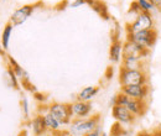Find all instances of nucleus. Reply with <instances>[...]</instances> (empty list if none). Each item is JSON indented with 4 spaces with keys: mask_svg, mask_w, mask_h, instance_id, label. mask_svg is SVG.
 <instances>
[{
    "mask_svg": "<svg viewBox=\"0 0 161 136\" xmlns=\"http://www.w3.org/2000/svg\"><path fill=\"white\" fill-rule=\"evenodd\" d=\"M121 68L130 71H145L144 59L136 57H123L121 58Z\"/></svg>",
    "mask_w": 161,
    "mask_h": 136,
    "instance_id": "nucleus-12",
    "label": "nucleus"
},
{
    "mask_svg": "<svg viewBox=\"0 0 161 136\" xmlns=\"http://www.w3.org/2000/svg\"><path fill=\"white\" fill-rule=\"evenodd\" d=\"M140 8L141 13H153V10L155 9L154 5L149 1V0H135Z\"/></svg>",
    "mask_w": 161,
    "mask_h": 136,
    "instance_id": "nucleus-21",
    "label": "nucleus"
},
{
    "mask_svg": "<svg viewBox=\"0 0 161 136\" xmlns=\"http://www.w3.org/2000/svg\"><path fill=\"white\" fill-rule=\"evenodd\" d=\"M71 110H72L73 119L88 117L92 113V104L89 101L76 100V101L71 103Z\"/></svg>",
    "mask_w": 161,
    "mask_h": 136,
    "instance_id": "nucleus-10",
    "label": "nucleus"
},
{
    "mask_svg": "<svg viewBox=\"0 0 161 136\" xmlns=\"http://www.w3.org/2000/svg\"><path fill=\"white\" fill-rule=\"evenodd\" d=\"M102 135V128H101V125L96 129V130H93L92 133H89V134H87L86 136H101Z\"/></svg>",
    "mask_w": 161,
    "mask_h": 136,
    "instance_id": "nucleus-27",
    "label": "nucleus"
},
{
    "mask_svg": "<svg viewBox=\"0 0 161 136\" xmlns=\"http://www.w3.org/2000/svg\"><path fill=\"white\" fill-rule=\"evenodd\" d=\"M6 58H8V62H9V64L13 67V69H14V72L16 73V76L18 78L20 79V82H25V80H30V76H29V73L22 68L20 67V64L15 61V59L13 58L11 56H6Z\"/></svg>",
    "mask_w": 161,
    "mask_h": 136,
    "instance_id": "nucleus-18",
    "label": "nucleus"
},
{
    "mask_svg": "<svg viewBox=\"0 0 161 136\" xmlns=\"http://www.w3.org/2000/svg\"><path fill=\"white\" fill-rule=\"evenodd\" d=\"M39 5H41L40 3H37V4H27V5H24V6H21L19 9H16L13 13V15H11L9 22L13 24V26L22 25L26 20L32 15V13L35 11L36 6H39Z\"/></svg>",
    "mask_w": 161,
    "mask_h": 136,
    "instance_id": "nucleus-6",
    "label": "nucleus"
},
{
    "mask_svg": "<svg viewBox=\"0 0 161 136\" xmlns=\"http://www.w3.org/2000/svg\"><path fill=\"white\" fill-rule=\"evenodd\" d=\"M119 83L121 87L147 84V73L145 71H130V69L120 68Z\"/></svg>",
    "mask_w": 161,
    "mask_h": 136,
    "instance_id": "nucleus-3",
    "label": "nucleus"
},
{
    "mask_svg": "<svg viewBox=\"0 0 161 136\" xmlns=\"http://www.w3.org/2000/svg\"><path fill=\"white\" fill-rule=\"evenodd\" d=\"M13 29H14L13 24L8 22V24L5 25V27H4V30H3V34H1V46H3V48H4L5 51L9 48L10 37H11V35H13Z\"/></svg>",
    "mask_w": 161,
    "mask_h": 136,
    "instance_id": "nucleus-19",
    "label": "nucleus"
},
{
    "mask_svg": "<svg viewBox=\"0 0 161 136\" xmlns=\"http://www.w3.org/2000/svg\"><path fill=\"white\" fill-rule=\"evenodd\" d=\"M112 115L119 124H133L136 117L130 113L126 106L123 105H114L112 106Z\"/></svg>",
    "mask_w": 161,
    "mask_h": 136,
    "instance_id": "nucleus-9",
    "label": "nucleus"
},
{
    "mask_svg": "<svg viewBox=\"0 0 161 136\" xmlns=\"http://www.w3.org/2000/svg\"><path fill=\"white\" fill-rule=\"evenodd\" d=\"M87 4V0H71L68 3V6L69 8H78L80 5H84Z\"/></svg>",
    "mask_w": 161,
    "mask_h": 136,
    "instance_id": "nucleus-25",
    "label": "nucleus"
},
{
    "mask_svg": "<svg viewBox=\"0 0 161 136\" xmlns=\"http://www.w3.org/2000/svg\"><path fill=\"white\" fill-rule=\"evenodd\" d=\"M154 16L151 13H140L135 20L126 25V32H135L141 30H150L155 29Z\"/></svg>",
    "mask_w": 161,
    "mask_h": 136,
    "instance_id": "nucleus-5",
    "label": "nucleus"
},
{
    "mask_svg": "<svg viewBox=\"0 0 161 136\" xmlns=\"http://www.w3.org/2000/svg\"><path fill=\"white\" fill-rule=\"evenodd\" d=\"M56 136H72V135L69 134L68 130H61L58 133H56Z\"/></svg>",
    "mask_w": 161,
    "mask_h": 136,
    "instance_id": "nucleus-29",
    "label": "nucleus"
},
{
    "mask_svg": "<svg viewBox=\"0 0 161 136\" xmlns=\"http://www.w3.org/2000/svg\"><path fill=\"white\" fill-rule=\"evenodd\" d=\"M21 109H22L24 117L27 120V119L30 117V109H29V100H27L26 97H24L21 99Z\"/></svg>",
    "mask_w": 161,
    "mask_h": 136,
    "instance_id": "nucleus-22",
    "label": "nucleus"
},
{
    "mask_svg": "<svg viewBox=\"0 0 161 136\" xmlns=\"http://www.w3.org/2000/svg\"><path fill=\"white\" fill-rule=\"evenodd\" d=\"M0 56H3V57H6V53H5V50L3 48V46H1V43H0Z\"/></svg>",
    "mask_w": 161,
    "mask_h": 136,
    "instance_id": "nucleus-32",
    "label": "nucleus"
},
{
    "mask_svg": "<svg viewBox=\"0 0 161 136\" xmlns=\"http://www.w3.org/2000/svg\"><path fill=\"white\" fill-rule=\"evenodd\" d=\"M121 93L133 99H139V100H146L150 93V87L149 84H140V85H126L121 87Z\"/></svg>",
    "mask_w": 161,
    "mask_h": 136,
    "instance_id": "nucleus-8",
    "label": "nucleus"
},
{
    "mask_svg": "<svg viewBox=\"0 0 161 136\" xmlns=\"http://www.w3.org/2000/svg\"><path fill=\"white\" fill-rule=\"evenodd\" d=\"M128 13H129V14H133V15H135V16H138L141 13L140 8H139V5H138V3H136L135 0L130 4V8H129V11H128Z\"/></svg>",
    "mask_w": 161,
    "mask_h": 136,
    "instance_id": "nucleus-24",
    "label": "nucleus"
},
{
    "mask_svg": "<svg viewBox=\"0 0 161 136\" xmlns=\"http://www.w3.org/2000/svg\"><path fill=\"white\" fill-rule=\"evenodd\" d=\"M101 136H110V135H108V134H105V133H102Z\"/></svg>",
    "mask_w": 161,
    "mask_h": 136,
    "instance_id": "nucleus-33",
    "label": "nucleus"
},
{
    "mask_svg": "<svg viewBox=\"0 0 161 136\" xmlns=\"http://www.w3.org/2000/svg\"><path fill=\"white\" fill-rule=\"evenodd\" d=\"M150 53V50L139 46L131 41H125L123 43V57H136V58L145 59Z\"/></svg>",
    "mask_w": 161,
    "mask_h": 136,
    "instance_id": "nucleus-7",
    "label": "nucleus"
},
{
    "mask_svg": "<svg viewBox=\"0 0 161 136\" xmlns=\"http://www.w3.org/2000/svg\"><path fill=\"white\" fill-rule=\"evenodd\" d=\"M99 92V87L96 85H89V87H84L77 95V100L80 101H89L91 99L96 97Z\"/></svg>",
    "mask_w": 161,
    "mask_h": 136,
    "instance_id": "nucleus-16",
    "label": "nucleus"
},
{
    "mask_svg": "<svg viewBox=\"0 0 161 136\" xmlns=\"http://www.w3.org/2000/svg\"><path fill=\"white\" fill-rule=\"evenodd\" d=\"M123 58V43L120 40H113L109 48V59L112 63H119Z\"/></svg>",
    "mask_w": 161,
    "mask_h": 136,
    "instance_id": "nucleus-14",
    "label": "nucleus"
},
{
    "mask_svg": "<svg viewBox=\"0 0 161 136\" xmlns=\"http://www.w3.org/2000/svg\"><path fill=\"white\" fill-rule=\"evenodd\" d=\"M125 106L130 110V113H133L135 117H144L147 112V104L146 100H139V99H133L129 98Z\"/></svg>",
    "mask_w": 161,
    "mask_h": 136,
    "instance_id": "nucleus-11",
    "label": "nucleus"
},
{
    "mask_svg": "<svg viewBox=\"0 0 161 136\" xmlns=\"http://www.w3.org/2000/svg\"><path fill=\"white\" fill-rule=\"evenodd\" d=\"M87 5H89L104 20H109L108 8H107V5L102 0H87Z\"/></svg>",
    "mask_w": 161,
    "mask_h": 136,
    "instance_id": "nucleus-15",
    "label": "nucleus"
},
{
    "mask_svg": "<svg viewBox=\"0 0 161 136\" xmlns=\"http://www.w3.org/2000/svg\"><path fill=\"white\" fill-rule=\"evenodd\" d=\"M149 1L154 5L155 9H158L159 11H161V0H149Z\"/></svg>",
    "mask_w": 161,
    "mask_h": 136,
    "instance_id": "nucleus-28",
    "label": "nucleus"
},
{
    "mask_svg": "<svg viewBox=\"0 0 161 136\" xmlns=\"http://www.w3.org/2000/svg\"><path fill=\"white\" fill-rule=\"evenodd\" d=\"M121 124L119 122H117V124H114L113 126H112V130H110V136H123L124 134V130H123V128L120 126Z\"/></svg>",
    "mask_w": 161,
    "mask_h": 136,
    "instance_id": "nucleus-23",
    "label": "nucleus"
},
{
    "mask_svg": "<svg viewBox=\"0 0 161 136\" xmlns=\"http://www.w3.org/2000/svg\"><path fill=\"white\" fill-rule=\"evenodd\" d=\"M126 40L139 46H142L147 50H151V47L155 45L158 40V31L155 29H150V30H141L135 32H126Z\"/></svg>",
    "mask_w": 161,
    "mask_h": 136,
    "instance_id": "nucleus-2",
    "label": "nucleus"
},
{
    "mask_svg": "<svg viewBox=\"0 0 161 136\" xmlns=\"http://www.w3.org/2000/svg\"><path fill=\"white\" fill-rule=\"evenodd\" d=\"M43 119H45V124H46V128H47L48 131H51V133H58V131H61V126L62 125L51 113H48V112L43 113Z\"/></svg>",
    "mask_w": 161,
    "mask_h": 136,
    "instance_id": "nucleus-17",
    "label": "nucleus"
},
{
    "mask_svg": "<svg viewBox=\"0 0 161 136\" xmlns=\"http://www.w3.org/2000/svg\"><path fill=\"white\" fill-rule=\"evenodd\" d=\"M136 136H151V133H149V131H140V133H138Z\"/></svg>",
    "mask_w": 161,
    "mask_h": 136,
    "instance_id": "nucleus-31",
    "label": "nucleus"
},
{
    "mask_svg": "<svg viewBox=\"0 0 161 136\" xmlns=\"http://www.w3.org/2000/svg\"><path fill=\"white\" fill-rule=\"evenodd\" d=\"M47 112L51 113L53 117L60 121L61 125H69L73 120L71 104L66 103H52L47 106Z\"/></svg>",
    "mask_w": 161,
    "mask_h": 136,
    "instance_id": "nucleus-4",
    "label": "nucleus"
},
{
    "mask_svg": "<svg viewBox=\"0 0 161 136\" xmlns=\"http://www.w3.org/2000/svg\"><path fill=\"white\" fill-rule=\"evenodd\" d=\"M30 125H31V129H32V133L35 136H41L43 135L46 131H47V128H46V124H45V119H43V114H36L35 117H32V120L30 121Z\"/></svg>",
    "mask_w": 161,
    "mask_h": 136,
    "instance_id": "nucleus-13",
    "label": "nucleus"
},
{
    "mask_svg": "<svg viewBox=\"0 0 161 136\" xmlns=\"http://www.w3.org/2000/svg\"><path fill=\"white\" fill-rule=\"evenodd\" d=\"M151 136H161V128L153 130V131H151Z\"/></svg>",
    "mask_w": 161,
    "mask_h": 136,
    "instance_id": "nucleus-30",
    "label": "nucleus"
},
{
    "mask_svg": "<svg viewBox=\"0 0 161 136\" xmlns=\"http://www.w3.org/2000/svg\"><path fill=\"white\" fill-rule=\"evenodd\" d=\"M101 125V115L82 117V119H73L68 125V131L72 136H86L92 133Z\"/></svg>",
    "mask_w": 161,
    "mask_h": 136,
    "instance_id": "nucleus-1",
    "label": "nucleus"
},
{
    "mask_svg": "<svg viewBox=\"0 0 161 136\" xmlns=\"http://www.w3.org/2000/svg\"><path fill=\"white\" fill-rule=\"evenodd\" d=\"M6 73H8V79L10 80V85L14 88V89H19V78L16 76V73L14 72V69H13V67L9 64L8 66V71H6Z\"/></svg>",
    "mask_w": 161,
    "mask_h": 136,
    "instance_id": "nucleus-20",
    "label": "nucleus"
},
{
    "mask_svg": "<svg viewBox=\"0 0 161 136\" xmlns=\"http://www.w3.org/2000/svg\"><path fill=\"white\" fill-rule=\"evenodd\" d=\"M34 95H35V99H36L37 101H40V103H43V101L47 99L46 94H43V93H39V92L34 93Z\"/></svg>",
    "mask_w": 161,
    "mask_h": 136,
    "instance_id": "nucleus-26",
    "label": "nucleus"
}]
</instances>
